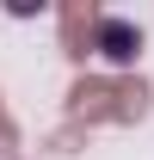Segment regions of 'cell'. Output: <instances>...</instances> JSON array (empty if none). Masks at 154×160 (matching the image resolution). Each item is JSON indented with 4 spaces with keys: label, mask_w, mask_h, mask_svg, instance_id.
<instances>
[{
    "label": "cell",
    "mask_w": 154,
    "mask_h": 160,
    "mask_svg": "<svg viewBox=\"0 0 154 160\" xmlns=\"http://www.w3.org/2000/svg\"><path fill=\"white\" fill-rule=\"evenodd\" d=\"M93 43H99V56L111 62V68H130V62L142 56V31H136L130 19H111V12L93 25Z\"/></svg>",
    "instance_id": "6da1fadb"
}]
</instances>
